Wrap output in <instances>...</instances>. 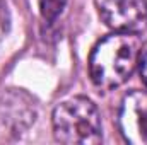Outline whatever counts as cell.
Listing matches in <instances>:
<instances>
[{"mask_svg":"<svg viewBox=\"0 0 147 145\" xmlns=\"http://www.w3.org/2000/svg\"><path fill=\"white\" fill-rule=\"evenodd\" d=\"M142 56V39L135 33H113L96 43L89 55V75L99 89L123 85Z\"/></svg>","mask_w":147,"mask_h":145,"instance_id":"6da1fadb","label":"cell"},{"mask_svg":"<svg viewBox=\"0 0 147 145\" xmlns=\"http://www.w3.org/2000/svg\"><path fill=\"white\" fill-rule=\"evenodd\" d=\"M53 135L60 144L96 145L103 140L101 114L87 97H70L53 109Z\"/></svg>","mask_w":147,"mask_h":145,"instance_id":"7a4b0ae2","label":"cell"},{"mask_svg":"<svg viewBox=\"0 0 147 145\" xmlns=\"http://www.w3.org/2000/svg\"><path fill=\"white\" fill-rule=\"evenodd\" d=\"M101 19L115 33H142L147 28V0H103Z\"/></svg>","mask_w":147,"mask_h":145,"instance_id":"3957f363","label":"cell"},{"mask_svg":"<svg viewBox=\"0 0 147 145\" xmlns=\"http://www.w3.org/2000/svg\"><path fill=\"white\" fill-rule=\"evenodd\" d=\"M36 119L34 99L22 89H5L0 96V126L12 133L21 135Z\"/></svg>","mask_w":147,"mask_h":145,"instance_id":"277c9868","label":"cell"},{"mask_svg":"<svg viewBox=\"0 0 147 145\" xmlns=\"http://www.w3.org/2000/svg\"><path fill=\"white\" fill-rule=\"evenodd\" d=\"M118 126L123 138L134 145H147V94L134 91L121 101Z\"/></svg>","mask_w":147,"mask_h":145,"instance_id":"5b68a950","label":"cell"},{"mask_svg":"<svg viewBox=\"0 0 147 145\" xmlns=\"http://www.w3.org/2000/svg\"><path fill=\"white\" fill-rule=\"evenodd\" d=\"M67 0H38L39 14L46 22H53L65 9Z\"/></svg>","mask_w":147,"mask_h":145,"instance_id":"8992f818","label":"cell"},{"mask_svg":"<svg viewBox=\"0 0 147 145\" xmlns=\"http://www.w3.org/2000/svg\"><path fill=\"white\" fill-rule=\"evenodd\" d=\"M139 68H140V79L144 80V84L147 85V51L140 56V62H139Z\"/></svg>","mask_w":147,"mask_h":145,"instance_id":"52a82bcc","label":"cell"}]
</instances>
